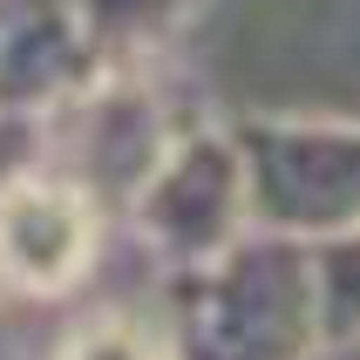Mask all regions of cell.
Listing matches in <instances>:
<instances>
[{
    "label": "cell",
    "mask_w": 360,
    "mask_h": 360,
    "mask_svg": "<svg viewBox=\"0 0 360 360\" xmlns=\"http://www.w3.org/2000/svg\"><path fill=\"white\" fill-rule=\"evenodd\" d=\"M163 326L177 360H313V245L252 224L218 259L163 279Z\"/></svg>",
    "instance_id": "cell-1"
},
{
    "label": "cell",
    "mask_w": 360,
    "mask_h": 360,
    "mask_svg": "<svg viewBox=\"0 0 360 360\" xmlns=\"http://www.w3.org/2000/svg\"><path fill=\"white\" fill-rule=\"evenodd\" d=\"M122 218L136 224L143 252L163 272L204 265L224 245H238L252 231V191L231 122H184L122 198Z\"/></svg>",
    "instance_id": "cell-2"
},
{
    "label": "cell",
    "mask_w": 360,
    "mask_h": 360,
    "mask_svg": "<svg viewBox=\"0 0 360 360\" xmlns=\"http://www.w3.org/2000/svg\"><path fill=\"white\" fill-rule=\"evenodd\" d=\"M252 191V224L326 238L360 224V122L354 116H238L231 122Z\"/></svg>",
    "instance_id": "cell-3"
},
{
    "label": "cell",
    "mask_w": 360,
    "mask_h": 360,
    "mask_svg": "<svg viewBox=\"0 0 360 360\" xmlns=\"http://www.w3.org/2000/svg\"><path fill=\"white\" fill-rule=\"evenodd\" d=\"M109 238V204L41 157L0 184V292L14 300H68L89 285Z\"/></svg>",
    "instance_id": "cell-4"
},
{
    "label": "cell",
    "mask_w": 360,
    "mask_h": 360,
    "mask_svg": "<svg viewBox=\"0 0 360 360\" xmlns=\"http://www.w3.org/2000/svg\"><path fill=\"white\" fill-rule=\"evenodd\" d=\"M48 122H68V163L61 170H75L102 204H122L136 191V177L157 163V150L177 136V122L163 116V96L150 82V68H102Z\"/></svg>",
    "instance_id": "cell-5"
},
{
    "label": "cell",
    "mask_w": 360,
    "mask_h": 360,
    "mask_svg": "<svg viewBox=\"0 0 360 360\" xmlns=\"http://www.w3.org/2000/svg\"><path fill=\"white\" fill-rule=\"evenodd\" d=\"M96 75L75 0H0V109L48 122Z\"/></svg>",
    "instance_id": "cell-6"
},
{
    "label": "cell",
    "mask_w": 360,
    "mask_h": 360,
    "mask_svg": "<svg viewBox=\"0 0 360 360\" xmlns=\"http://www.w3.org/2000/svg\"><path fill=\"white\" fill-rule=\"evenodd\" d=\"M75 14L96 48V68H150L184 41L204 0H75Z\"/></svg>",
    "instance_id": "cell-7"
},
{
    "label": "cell",
    "mask_w": 360,
    "mask_h": 360,
    "mask_svg": "<svg viewBox=\"0 0 360 360\" xmlns=\"http://www.w3.org/2000/svg\"><path fill=\"white\" fill-rule=\"evenodd\" d=\"M48 360H177V354H170L163 313L96 306V313H82L75 326H61V340L48 347Z\"/></svg>",
    "instance_id": "cell-8"
},
{
    "label": "cell",
    "mask_w": 360,
    "mask_h": 360,
    "mask_svg": "<svg viewBox=\"0 0 360 360\" xmlns=\"http://www.w3.org/2000/svg\"><path fill=\"white\" fill-rule=\"evenodd\" d=\"M313 300H320V347L360 340V224L313 238Z\"/></svg>",
    "instance_id": "cell-9"
},
{
    "label": "cell",
    "mask_w": 360,
    "mask_h": 360,
    "mask_svg": "<svg viewBox=\"0 0 360 360\" xmlns=\"http://www.w3.org/2000/svg\"><path fill=\"white\" fill-rule=\"evenodd\" d=\"M41 157H48V122L0 109V184L20 177V170H27V163H41Z\"/></svg>",
    "instance_id": "cell-10"
},
{
    "label": "cell",
    "mask_w": 360,
    "mask_h": 360,
    "mask_svg": "<svg viewBox=\"0 0 360 360\" xmlns=\"http://www.w3.org/2000/svg\"><path fill=\"white\" fill-rule=\"evenodd\" d=\"M0 360H20V340H14V326H7V306H0Z\"/></svg>",
    "instance_id": "cell-11"
},
{
    "label": "cell",
    "mask_w": 360,
    "mask_h": 360,
    "mask_svg": "<svg viewBox=\"0 0 360 360\" xmlns=\"http://www.w3.org/2000/svg\"><path fill=\"white\" fill-rule=\"evenodd\" d=\"M313 360H360V340H354V347H320Z\"/></svg>",
    "instance_id": "cell-12"
}]
</instances>
